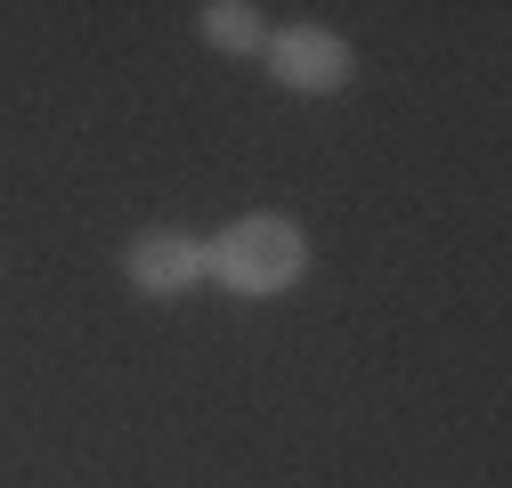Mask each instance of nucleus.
Instances as JSON below:
<instances>
[{
    "label": "nucleus",
    "instance_id": "f257e3e1",
    "mask_svg": "<svg viewBox=\"0 0 512 488\" xmlns=\"http://www.w3.org/2000/svg\"><path fill=\"white\" fill-rule=\"evenodd\" d=\"M204 253H212V285H220V293H236V301H277V293H293L301 269H309V236H301V220H285V212H244V220H228L220 236H204Z\"/></svg>",
    "mask_w": 512,
    "mask_h": 488
},
{
    "label": "nucleus",
    "instance_id": "f03ea898",
    "mask_svg": "<svg viewBox=\"0 0 512 488\" xmlns=\"http://www.w3.org/2000/svg\"><path fill=\"white\" fill-rule=\"evenodd\" d=\"M261 57H269V82H277V90H293V98H342V90H350V74H358L350 41H342V33H326V25H277Z\"/></svg>",
    "mask_w": 512,
    "mask_h": 488
},
{
    "label": "nucleus",
    "instance_id": "7ed1b4c3",
    "mask_svg": "<svg viewBox=\"0 0 512 488\" xmlns=\"http://www.w3.org/2000/svg\"><path fill=\"white\" fill-rule=\"evenodd\" d=\"M122 277H131L139 301H179V293L212 285V253H204V236H187V228H147V236L122 244Z\"/></svg>",
    "mask_w": 512,
    "mask_h": 488
},
{
    "label": "nucleus",
    "instance_id": "20e7f679",
    "mask_svg": "<svg viewBox=\"0 0 512 488\" xmlns=\"http://www.w3.org/2000/svg\"><path fill=\"white\" fill-rule=\"evenodd\" d=\"M196 33H204L220 57H261V49H269V17L252 9V0H204V9H196Z\"/></svg>",
    "mask_w": 512,
    "mask_h": 488
}]
</instances>
